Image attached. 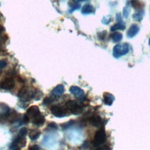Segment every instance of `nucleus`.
Here are the masks:
<instances>
[{"label":"nucleus","mask_w":150,"mask_h":150,"mask_svg":"<svg viewBox=\"0 0 150 150\" xmlns=\"http://www.w3.org/2000/svg\"><path fill=\"white\" fill-rule=\"evenodd\" d=\"M51 112L52 114L59 118L63 117L67 115V111L65 108H64L63 107L60 105H54L51 108Z\"/></svg>","instance_id":"nucleus-6"},{"label":"nucleus","mask_w":150,"mask_h":150,"mask_svg":"<svg viewBox=\"0 0 150 150\" xmlns=\"http://www.w3.org/2000/svg\"><path fill=\"white\" fill-rule=\"evenodd\" d=\"M106 140V134L104 128H100L97 131L93 141V145L98 146L105 142Z\"/></svg>","instance_id":"nucleus-2"},{"label":"nucleus","mask_w":150,"mask_h":150,"mask_svg":"<svg viewBox=\"0 0 150 150\" xmlns=\"http://www.w3.org/2000/svg\"><path fill=\"white\" fill-rule=\"evenodd\" d=\"M104 103L107 105H111L115 100L114 96L109 93H105L103 96Z\"/></svg>","instance_id":"nucleus-14"},{"label":"nucleus","mask_w":150,"mask_h":150,"mask_svg":"<svg viewBox=\"0 0 150 150\" xmlns=\"http://www.w3.org/2000/svg\"><path fill=\"white\" fill-rule=\"evenodd\" d=\"M39 114H40V110L38 107L36 105H32L26 111V115L29 117L30 120L33 119Z\"/></svg>","instance_id":"nucleus-8"},{"label":"nucleus","mask_w":150,"mask_h":150,"mask_svg":"<svg viewBox=\"0 0 150 150\" xmlns=\"http://www.w3.org/2000/svg\"><path fill=\"white\" fill-rule=\"evenodd\" d=\"M73 124V121H69V122H67V123H66V124H64V125H63V126L64 127H63V128H68V127H70L72 124Z\"/></svg>","instance_id":"nucleus-29"},{"label":"nucleus","mask_w":150,"mask_h":150,"mask_svg":"<svg viewBox=\"0 0 150 150\" xmlns=\"http://www.w3.org/2000/svg\"><path fill=\"white\" fill-rule=\"evenodd\" d=\"M94 12V7L90 4H85L82 6L81 13L84 15L90 14Z\"/></svg>","instance_id":"nucleus-15"},{"label":"nucleus","mask_w":150,"mask_h":150,"mask_svg":"<svg viewBox=\"0 0 150 150\" xmlns=\"http://www.w3.org/2000/svg\"><path fill=\"white\" fill-rule=\"evenodd\" d=\"M30 121V119L29 118V117L26 114H25L23 118V121L24 122V123H28L29 121Z\"/></svg>","instance_id":"nucleus-30"},{"label":"nucleus","mask_w":150,"mask_h":150,"mask_svg":"<svg viewBox=\"0 0 150 150\" xmlns=\"http://www.w3.org/2000/svg\"><path fill=\"white\" fill-rule=\"evenodd\" d=\"M53 100L50 97H46L43 100V104L45 105H48L51 104L53 102Z\"/></svg>","instance_id":"nucleus-26"},{"label":"nucleus","mask_w":150,"mask_h":150,"mask_svg":"<svg viewBox=\"0 0 150 150\" xmlns=\"http://www.w3.org/2000/svg\"><path fill=\"white\" fill-rule=\"evenodd\" d=\"M28 133V129L25 127H22L19 129L18 135L22 137H25V136Z\"/></svg>","instance_id":"nucleus-23"},{"label":"nucleus","mask_w":150,"mask_h":150,"mask_svg":"<svg viewBox=\"0 0 150 150\" xmlns=\"http://www.w3.org/2000/svg\"><path fill=\"white\" fill-rule=\"evenodd\" d=\"M125 29V24L123 21L118 22L117 23L111 27V31L114 32L117 30H124Z\"/></svg>","instance_id":"nucleus-16"},{"label":"nucleus","mask_w":150,"mask_h":150,"mask_svg":"<svg viewBox=\"0 0 150 150\" xmlns=\"http://www.w3.org/2000/svg\"><path fill=\"white\" fill-rule=\"evenodd\" d=\"M111 39L114 42H120L122 39V35L120 32H114L111 36Z\"/></svg>","instance_id":"nucleus-18"},{"label":"nucleus","mask_w":150,"mask_h":150,"mask_svg":"<svg viewBox=\"0 0 150 150\" xmlns=\"http://www.w3.org/2000/svg\"><path fill=\"white\" fill-rule=\"evenodd\" d=\"M106 35H107V31H105V30H104V31H102L100 32H98V33H97L98 38L100 40L104 39Z\"/></svg>","instance_id":"nucleus-24"},{"label":"nucleus","mask_w":150,"mask_h":150,"mask_svg":"<svg viewBox=\"0 0 150 150\" xmlns=\"http://www.w3.org/2000/svg\"><path fill=\"white\" fill-rule=\"evenodd\" d=\"M139 31V28L136 24L132 25L128 30L127 35L129 38H132L137 35Z\"/></svg>","instance_id":"nucleus-11"},{"label":"nucleus","mask_w":150,"mask_h":150,"mask_svg":"<svg viewBox=\"0 0 150 150\" xmlns=\"http://www.w3.org/2000/svg\"><path fill=\"white\" fill-rule=\"evenodd\" d=\"M69 91L73 95H74L76 97H78V98L83 97L84 94V91L81 88L75 86H73L70 87Z\"/></svg>","instance_id":"nucleus-9"},{"label":"nucleus","mask_w":150,"mask_h":150,"mask_svg":"<svg viewBox=\"0 0 150 150\" xmlns=\"http://www.w3.org/2000/svg\"><path fill=\"white\" fill-rule=\"evenodd\" d=\"M149 46H150V38H149Z\"/></svg>","instance_id":"nucleus-35"},{"label":"nucleus","mask_w":150,"mask_h":150,"mask_svg":"<svg viewBox=\"0 0 150 150\" xmlns=\"http://www.w3.org/2000/svg\"><path fill=\"white\" fill-rule=\"evenodd\" d=\"M130 13V8L128 6H125L123 8V11H122V14L124 18H127Z\"/></svg>","instance_id":"nucleus-22"},{"label":"nucleus","mask_w":150,"mask_h":150,"mask_svg":"<svg viewBox=\"0 0 150 150\" xmlns=\"http://www.w3.org/2000/svg\"><path fill=\"white\" fill-rule=\"evenodd\" d=\"M42 97V94L39 90H36V91L33 92L32 93V98L36 100H39V99H40Z\"/></svg>","instance_id":"nucleus-21"},{"label":"nucleus","mask_w":150,"mask_h":150,"mask_svg":"<svg viewBox=\"0 0 150 150\" xmlns=\"http://www.w3.org/2000/svg\"><path fill=\"white\" fill-rule=\"evenodd\" d=\"M90 123L94 127H98L103 124V120L101 118L97 115H93L89 119Z\"/></svg>","instance_id":"nucleus-10"},{"label":"nucleus","mask_w":150,"mask_h":150,"mask_svg":"<svg viewBox=\"0 0 150 150\" xmlns=\"http://www.w3.org/2000/svg\"><path fill=\"white\" fill-rule=\"evenodd\" d=\"M48 127L50 128H52L53 129H57V125L56 123L54 122H50L48 124Z\"/></svg>","instance_id":"nucleus-28"},{"label":"nucleus","mask_w":150,"mask_h":150,"mask_svg":"<svg viewBox=\"0 0 150 150\" xmlns=\"http://www.w3.org/2000/svg\"><path fill=\"white\" fill-rule=\"evenodd\" d=\"M29 149H32V150H37V149H39L40 148L37 145H33L32 146L29 147Z\"/></svg>","instance_id":"nucleus-32"},{"label":"nucleus","mask_w":150,"mask_h":150,"mask_svg":"<svg viewBox=\"0 0 150 150\" xmlns=\"http://www.w3.org/2000/svg\"><path fill=\"white\" fill-rule=\"evenodd\" d=\"M64 91V87L62 84H59L56 86L52 90V94L56 97L60 96L63 94Z\"/></svg>","instance_id":"nucleus-13"},{"label":"nucleus","mask_w":150,"mask_h":150,"mask_svg":"<svg viewBox=\"0 0 150 150\" xmlns=\"http://www.w3.org/2000/svg\"><path fill=\"white\" fill-rule=\"evenodd\" d=\"M129 51V46L127 43H120L116 45L112 50V54L116 57L118 58L123 55L128 53Z\"/></svg>","instance_id":"nucleus-1"},{"label":"nucleus","mask_w":150,"mask_h":150,"mask_svg":"<svg viewBox=\"0 0 150 150\" xmlns=\"http://www.w3.org/2000/svg\"><path fill=\"white\" fill-rule=\"evenodd\" d=\"M4 30V29L2 27V26H0V34L1 33H2V32Z\"/></svg>","instance_id":"nucleus-33"},{"label":"nucleus","mask_w":150,"mask_h":150,"mask_svg":"<svg viewBox=\"0 0 150 150\" xmlns=\"http://www.w3.org/2000/svg\"><path fill=\"white\" fill-rule=\"evenodd\" d=\"M31 121L34 125L40 127L43 125V124L45 123V118L43 115H42L41 114H39V115L34 117L33 119H32Z\"/></svg>","instance_id":"nucleus-12"},{"label":"nucleus","mask_w":150,"mask_h":150,"mask_svg":"<svg viewBox=\"0 0 150 150\" xmlns=\"http://www.w3.org/2000/svg\"><path fill=\"white\" fill-rule=\"evenodd\" d=\"M133 19L134 21H141L142 18H143V12H142L141 11H139L137 13H135L133 15Z\"/></svg>","instance_id":"nucleus-20"},{"label":"nucleus","mask_w":150,"mask_h":150,"mask_svg":"<svg viewBox=\"0 0 150 150\" xmlns=\"http://www.w3.org/2000/svg\"><path fill=\"white\" fill-rule=\"evenodd\" d=\"M131 4L136 10L141 11L144 6V4L139 0H131Z\"/></svg>","instance_id":"nucleus-17"},{"label":"nucleus","mask_w":150,"mask_h":150,"mask_svg":"<svg viewBox=\"0 0 150 150\" xmlns=\"http://www.w3.org/2000/svg\"><path fill=\"white\" fill-rule=\"evenodd\" d=\"M115 18H116V19H117V22L122 21V18H121V14H120V13H116Z\"/></svg>","instance_id":"nucleus-31"},{"label":"nucleus","mask_w":150,"mask_h":150,"mask_svg":"<svg viewBox=\"0 0 150 150\" xmlns=\"http://www.w3.org/2000/svg\"><path fill=\"white\" fill-rule=\"evenodd\" d=\"M32 93L33 92H29V90L26 87H24L20 89V90L18 92V96L21 101L26 102L32 98Z\"/></svg>","instance_id":"nucleus-5"},{"label":"nucleus","mask_w":150,"mask_h":150,"mask_svg":"<svg viewBox=\"0 0 150 150\" xmlns=\"http://www.w3.org/2000/svg\"><path fill=\"white\" fill-rule=\"evenodd\" d=\"M75 3L76 2H80V1H87V0H73Z\"/></svg>","instance_id":"nucleus-34"},{"label":"nucleus","mask_w":150,"mask_h":150,"mask_svg":"<svg viewBox=\"0 0 150 150\" xmlns=\"http://www.w3.org/2000/svg\"><path fill=\"white\" fill-rule=\"evenodd\" d=\"M40 135V132L39 131L36 130H32L29 134V138L32 140H36L37 139Z\"/></svg>","instance_id":"nucleus-19"},{"label":"nucleus","mask_w":150,"mask_h":150,"mask_svg":"<svg viewBox=\"0 0 150 150\" xmlns=\"http://www.w3.org/2000/svg\"><path fill=\"white\" fill-rule=\"evenodd\" d=\"M66 107L74 115L80 114L83 111V107L81 105L78 104L74 100H69L67 101L66 103Z\"/></svg>","instance_id":"nucleus-3"},{"label":"nucleus","mask_w":150,"mask_h":150,"mask_svg":"<svg viewBox=\"0 0 150 150\" xmlns=\"http://www.w3.org/2000/svg\"><path fill=\"white\" fill-rule=\"evenodd\" d=\"M6 64H7V63H6V61H5L4 60H0V73L1 72L2 70L6 66Z\"/></svg>","instance_id":"nucleus-27"},{"label":"nucleus","mask_w":150,"mask_h":150,"mask_svg":"<svg viewBox=\"0 0 150 150\" xmlns=\"http://www.w3.org/2000/svg\"><path fill=\"white\" fill-rule=\"evenodd\" d=\"M15 84V80L11 77H7L3 79L0 81V88L5 90L12 89Z\"/></svg>","instance_id":"nucleus-4"},{"label":"nucleus","mask_w":150,"mask_h":150,"mask_svg":"<svg viewBox=\"0 0 150 150\" xmlns=\"http://www.w3.org/2000/svg\"><path fill=\"white\" fill-rule=\"evenodd\" d=\"M111 16L110 15H107L105 16H104L103 19H102V22L104 23V24H108L110 22H111Z\"/></svg>","instance_id":"nucleus-25"},{"label":"nucleus","mask_w":150,"mask_h":150,"mask_svg":"<svg viewBox=\"0 0 150 150\" xmlns=\"http://www.w3.org/2000/svg\"><path fill=\"white\" fill-rule=\"evenodd\" d=\"M26 139L25 138V137H22L18 135V137L11 144L9 148L11 149H19L18 148V146H19V145L21 144L23 145V146H24L26 144Z\"/></svg>","instance_id":"nucleus-7"}]
</instances>
